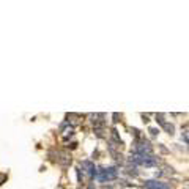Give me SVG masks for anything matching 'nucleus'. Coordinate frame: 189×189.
I'll return each instance as SVG.
<instances>
[{"instance_id": "f257e3e1", "label": "nucleus", "mask_w": 189, "mask_h": 189, "mask_svg": "<svg viewBox=\"0 0 189 189\" xmlns=\"http://www.w3.org/2000/svg\"><path fill=\"white\" fill-rule=\"evenodd\" d=\"M117 175H118L117 167H107V169H99V170H98V175H96V178L101 181V183H106V181H112V180H115Z\"/></svg>"}, {"instance_id": "f03ea898", "label": "nucleus", "mask_w": 189, "mask_h": 189, "mask_svg": "<svg viewBox=\"0 0 189 189\" xmlns=\"http://www.w3.org/2000/svg\"><path fill=\"white\" fill-rule=\"evenodd\" d=\"M82 167L87 169V173H88V176H90V178H95V176L98 175V170H96V167H95V164L90 162V161H82Z\"/></svg>"}, {"instance_id": "7ed1b4c3", "label": "nucleus", "mask_w": 189, "mask_h": 189, "mask_svg": "<svg viewBox=\"0 0 189 189\" xmlns=\"http://www.w3.org/2000/svg\"><path fill=\"white\" fill-rule=\"evenodd\" d=\"M143 186H145L147 189H169L164 183H161L158 180H147L145 183H143Z\"/></svg>"}, {"instance_id": "20e7f679", "label": "nucleus", "mask_w": 189, "mask_h": 189, "mask_svg": "<svg viewBox=\"0 0 189 189\" xmlns=\"http://www.w3.org/2000/svg\"><path fill=\"white\" fill-rule=\"evenodd\" d=\"M59 156H60V158H57V161H59L60 165H63V167H68V165L71 164V154H70V153L62 151Z\"/></svg>"}, {"instance_id": "39448f33", "label": "nucleus", "mask_w": 189, "mask_h": 189, "mask_svg": "<svg viewBox=\"0 0 189 189\" xmlns=\"http://www.w3.org/2000/svg\"><path fill=\"white\" fill-rule=\"evenodd\" d=\"M66 118H68V120H66V123L71 125V128L81 123V115H77V114H68V115H66Z\"/></svg>"}, {"instance_id": "423d86ee", "label": "nucleus", "mask_w": 189, "mask_h": 189, "mask_svg": "<svg viewBox=\"0 0 189 189\" xmlns=\"http://www.w3.org/2000/svg\"><path fill=\"white\" fill-rule=\"evenodd\" d=\"M110 134H112V139H114V142H117V145H121V139H120V136H118V131L117 129H112V132H110Z\"/></svg>"}, {"instance_id": "0eeeda50", "label": "nucleus", "mask_w": 189, "mask_h": 189, "mask_svg": "<svg viewBox=\"0 0 189 189\" xmlns=\"http://www.w3.org/2000/svg\"><path fill=\"white\" fill-rule=\"evenodd\" d=\"M165 131L169 132V134H173V131H175V128H173V125H169V123H165L164 126H162Z\"/></svg>"}, {"instance_id": "6e6552de", "label": "nucleus", "mask_w": 189, "mask_h": 189, "mask_svg": "<svg viewBox=\"0 0 189 189\" xmlns=\"http://www.w3.org/2000/svg\"><path fill=\"white\" fill-rule=\"evenodd\" d=\"M150 132H151V136H158V132H159V131H158V129H154V128H151Z\"/></svg>"}, {"instance_id": "1a4fd4ad", "label": "nucleus", "mask_w": 189, "mask_h": 189, "mask_svg": "<svg viewBox=\"0 0 189 189\" xmlns=\"http://www.w3.org/2000/svg\"><path fill=\"white\" fill-rule=\"evenodd\" d=\"M88 189H93V184H88Z\"/></svg>"}, {"instance_id": "9d476101", "label": "nucleus", "mask_w": 189, "mask_h": 189, "mask_svg": "<svg viewBox=\"0 0 189 189\" xmlns=\"http://www.w3.org/2000/svg\"><path fill=\"white\" fill-rule=\"evenodd\" d=\"M104 189H112V187H110V186H109V187H104Z\"/></svg>"}]
</instances>
